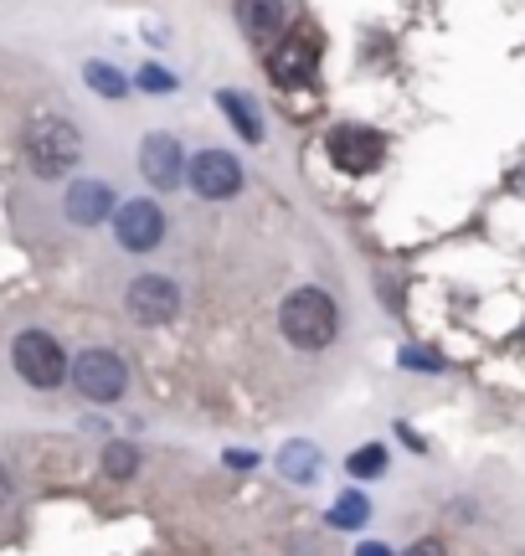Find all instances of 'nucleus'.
Instances as JSON below:
<instances>
[{"instance_id":"nucleus-1","label":"nucleus","mask_w":525,"mask_h":556,"mask_svg":"<svg viewBox=\"0 0 525 556\" xmlns=\"http://www.w3.org/2000/svg\"><path fill=\"white\" fill-rule=\"evenodd\" d=\"M279 330L289 345H299V351H324L335 330H341V309H335V299L324 294V289H294V294L279 304Z\"/></svg>"},{"instance_id":"nucleus-2","label":"nucleus","mask_w":525,"mask_h":556,"mask_svg":"<svg viewBox=\"0 0 525 556\" xmlns=\"http://www.w3.org/2000/svg\"><path fill=\"white\" fill-rule=\"evenodd\" d=\"M21 150H26L31 176L62 180V176H73V170H78L82 135L62 119V114H41V119H31V129H26V139H21Z\"/></svg>"},{"instance_id":"nucleus-3","label":"nucleus","mask_w":525,"mask_h":556,"mask_svg":"<svg viewBox=\"0 0 525 556\" xmlns=\"http://www.w3.org/2000/svg\"><path fill=\"white\" fill-rule=\"evenodd\" d=\"M11 366H16V377L26 387H37V392H57L62 381H67V351H62L57 340L47 336V330H21L16 345H11Z\"/></svg>"},{"instance_id":"nucleus-4","label":"nucleus","mask_w":525,"mask_h":556,"mask_svg":"<svg viewBox=\"0 0 525 556\" xmlns=\"http://www.w3.org/2000/svg\"><path fill=\"white\" fill-rule=\"evenodd\" d=\"M73 387H78L88 402H99V407H108V402L124 397V387H129V371H124V361L114 356V351H82L78 361H73Z\"/></svg>"},{"instance_id":"nucleus-5","label":"nucleus","mask_w":525,"mask_h":556,"mask_svg":"<svg viewBox=\"0 0 525 556\" xmlns=\"http://www.w3.org/2000/svg\"><path fill=\"white\" fill-rule=\"evenodd\" d=\"M185 180H191V191L202 201H232L243 191V165H238V155H227V150H202V155L185 165Z\"/></svg>"},{"instance_id":"nucleus-6","label":"nucleus","mask_w":525,"mask_h":556,"mask_svg":"<svg viewBox=\"0 0 525 556\" xmlns=\"http://www.w3.org/2000/svg\"><path fill=\"white\" fill-rule=\"evenodd\" d=\"M114 238L124 253H155L165 242V212L155 201H124L114 212Z\"/></svg>"},{"instance_id":"nucleus-7","label":"nucleus","mask_w":525,"mask_h":556,"mask_svg":"<svg viewBox=\"0 0 525 556\" xmlns=\"http://www.w3.org/2000/svg\"><path fill=\"white\" fill-rule=\"evenodd\" d=\"M124 304H129V319H140V325H170L181 309V289L165 274H140L129 283Z\"/></svg>"},{"instance_id":"nucleus-8","label":"nucleus","mask_w":525,"mask_h":556,"mask_svg":"<svg viewBox=\"0 0 525 556\" xmlns=\"http://www.w3.org/2000/svg\"><path fill=\"white\" fill-rule=\"evenodd\" d=\"M386 155V144L376 129H361V124H345L330 135V165L345 170V176H366V170H376Z\"/></svg>"},{"instance_id":"nucleus-9","label":"nucleus","mask_w":525,"mask_h":556,"mask_svg":"<svg viewBox=\"0 0 525 556\" xmlns=\"http://www.w3.org/2000/svg\"><path fill=\"white\" fill-rule=\"evenodd\" d=\"M140 170L150 186H161V191H170V186H181L185 180V150L176 135H144L140 144Z\"/></svg>"},{"instance_id":"nucleus-10","label":"nucleus","mask_w":525,"mask_h":556,"mask_svg":"<svg viewBox=\"0 0 525 556\" xmlns=\"http://www.w3.org/2000/svg\"><path fill=\"white\" fill-rule=\"evenodd\" d=\"M67 217L78 227H99V222L114 217V186L99 176H82L67 186Z\"/></svg>"},{"instance_id":"nucleus-11","label":"nucleus","mask_w":525,"mask_h":556,"mask_svg":"<svg viewBox=\"0 0 525 556\" xmlns=\"http://www.w3.org/2000/svg\"><path fill=\"white\" fill-rule=\"evenodd\" d=\"M315 67H320V58H315V41L309 37H289L283 47H273V58H268V73H273L279 88H299V83H309L315 78Z\"/></svg>"},{"instance_id":"nucleus-12","label":"nucleus","mask_w":525,"mask_h":556,"mask_svg":"<svg viewBox=\"0 0 525 556\" xmlns=\"http://www.w3.org/2000/svg\"><path fill=\"white\" fill-rule=\"evenodd\" d=\"M238 21H243L247 41L273 47V41L289 31V5H283V0H238Z\"/></svg>"},{"instance_id":"nucleus-13","label":"nucleus","mask_w":525,"mask_h":556,"mask_svg":"<svg viewBox=\"0 0 525 556\" xmlns=\"http://www.w3.org/2000/svg\"><path fill=\"white\" fill-rule=\"evenodd\" d=\"M217 103H222V114L232 124H238V135L247 139V144H262V119H258V109L243 99V93H232V88H222L217 93Z\"/></svg>"},{"instance_id":"nucleus-14","label":"nucleus","mask_w":525,"mask_h":556,"mask_svg":"<svg viewBox=\"0 0 525 556\" xmlns=\"http://www.w3.org/2000/svg\"><path fill=\"white\" fill-rule=\"evenodd\" d=\"M82 83H88L99 99H124V93H129V78L114 73L108 62H82Z\"/></svg>"},{"instance_id":"nucleus-15","label":"nucleus","mask_w":525,"mask_h":556,"mask_svg":"<svg viewBox=\"0 0 525 556\" xmlns=\"http://www.w3.org/2000/svg\"><path fill=\"white\" fill-rule=\"evenodd\" d=\"M103 469L114 479L140 475V448H135V443H108V448H103Z\"/></svg>"},{"instance_id":"nucleus-16","label":"nucleus","mask_w":525,"mask_h":556,"mask_svg":"<svg viewBox=\"0 0 525 556\" xmlns=\"http://www.w3.org/2000/svg\"><path fill=\"white\" fill-rule=\"evenodd\" d=\"M350 475H356V479L386 475V448H382V443H371V448H356V454H350Z\"/></svg>"},{"instance_id":"nucleus-17","label":"nucleus","mask_w":525,"mask_h":556,"mask_svg":"<svg viewBox=\"0 0 525 556\" xmlns=\"http://www.w3.org/2000/svg\"><path fill=\"white\" fill-rule=\"evenodd\" d=\"M283 469L294 479H315V448L309 443H294V448H283Z\"/></svg>"},{"instance_id":"nucleus-18","label":"nucleus","mask_w":525,"mask_h":556,"mask_svg":"<svg viewBox=\"0 0 525 556\" xmlns=\"http://www.w3.org/2000/svg\"><path fill=\"white\" fill-rule=\"evenodd\" d=\"M366 520V500L361 495H345L341 505H335V526H345V531H356Z\"/></svg>"},{"instance_id":"nucleus-19","label":"nucleus","mask_w":525,"mask_h":556,"mask_svg":"<svg viewBox=\"0 0 525 556\" xmlns=\"http://www.w3.org/2000/svg\"><path fill=\"white\" fill-rule=\"evenodd\" d=\"M140 83L150 88V93H161V88H170V73H161V67H144Z\"/></svg>"},{"instance_id":"nucleus-20","label":"nucleus","mask_w":525,"mask_h":556,"mask_svg":"<svg viewBox=\"0 0 525 556\" xmlns=\"http://www.w3.org/2000/svg\"><path fill=\"white\" fill-rule=\"evenodd\" d=\"M407 556H444V541H438V536H423Z\"/></svg>"},{"instance_id":"nucleus-21","label":"nucleus","mask_w":525,"mask_h":556,"mask_svg":"<svg viewBox=\"0 0 525 556\" xmlns=\"http://www.w3.org/2000/svg\"><path fill=\"white\" fill-rule=\"evenodd\" d=\"M356 556H392V552H386L382 541H366V546H361V552H356Z\"/></svg>"}]
</instances>
